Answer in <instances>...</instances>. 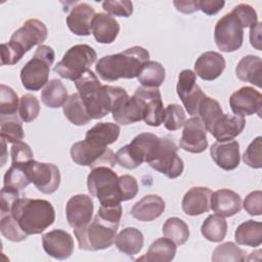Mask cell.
I'll return each mask as SVG.
<instances>
[{
	"label": "cell",
	"mask_w": 262,
	"mask_h": 262,
	"mask_svg": "<svg viewBox=\"0 0 262 262\" xmlns=\"http://www.w3.org/2000/svg\"><path fill=\"white\" fill-rule=\"evenodd\" d=\"M62 108L66 118L76 126H84L92 120L78 92L69 96Z\"/></svg>",
	"instance_id": "cell-35"
},
{
	"label": "cell",
	"mask_w": 262,
	"mask_h": 262,
	"mask_svg": "<svg viewBox=\"0 0 262 262\" xmlns=\"http://www.w3.org/2000/svg\"><path fill=\"white\" fill-rule=\"evenodd\" d=\"M261 23L258 21L250 31V42L257 50H261Z\"/></svg>",
	"instance_id": "cell-56"
},
{
	"label": "cell",
	"mask_w": 262,
	"mask_h": 262,
	"mask_svg": "<svg viewBox=\"0 0 262 262\" xmlns=\"http://www.w3.org/2000/svg\"><path fill=\"white\" fill-rule=\"evenodd\" d=\"M25 170L31 183L42 193H53L59 187L60 172L54 164L40 163L32 160L25 165Z\"/></svg>",
	"instance_id": "cell-13"
},
{
	"label": "cell",
	"mask_w": 262,
	"mask_h": 262,
	"mask_svg": "<svg viewBox=\"0 0 262 262\" xmlns=\"http://www.w3.org/2000/svg\"><path fill=\"white\" fill-rule=\"evenodd\" d=\"M17 199H19V193L17 189L9 186H3L0 193V200H1L0 212L1 213L11 212V209Z\"/></svg>",
	"instance_id": "cell-53"
},
{
	"label": "cell",
	"mask_w": 262,
	"mask_h": 262,
	"mask_svg": "<svg viewBox=\"0 0 262 262\" xmlns=\"http://www.w3.org/2000/svg\"><path fill=\"white\" fill-rule=\"evenodd\" d=\"M113 119L121 125H129L143 120L144 102L138 95L125 96L112 111Z\"/></svg>",
	"instance_id": "cell-20"
},
{
	"label": "cell",
	"mask_w": 262,
	"mask_h": 262,
	"mask_svg": "<svg viewBox=\"0 0 262 262\" xmlns=\"http://www.w3.org/2000/svg\"><path fill=\"white\" fill-rule=\"evenodd\" d=\"M134 94L142 98L144 102L143 121L146 125L159 127L163 124L164 119V104L161 97V92L158 88L138 87Z\"/></svg>",
	"instance_id": "cell-19"
},
{
	"label": "cell",
	"mask_w": 262,
	"mask_h": 262,
	"mask_svg": "<svg viewBox=\"0 0 262 262\" xmlns=\"http://www.w3.org/2000/svg\"><path fill=\"white\" fill-rule=\"evenodd\" d=\"M214 41L223 52H233L242 47L244 28L232 12L226 13L216 23Z\"/></svg>",
	"instance_id": "cell-12"
},
{
	"label": "cell",
	"mask_w": 262,
	"mask_h": 262,
	"mask_svg": "<svg viewBox=\"0 0 262 262\" xmlns=\"http://www.w3.org/2000/svg\"><path fill=\"white\" fill-rule=\"evenodd\" d=\"M198 115L204 123L207 131L211 133L214 124L223 115V111L217 100L206 95L200 103Z\"/></svg>",
	"instance_id": "cell-40"
},
{
	"label": "cell",
	"mask_w": 262,
	"mask_h": 262,
	"mask_svg": "<svg viewBox=\"0 0 262 262\" xmlns=\"http://www.w3.org/2000/svg\"><path fill=\"white\" fill-rule=\"evenodd\" d=\"M0 231L5 238L11 242L18 243L28 237V234L21 229L11 212L0 214Z\"/></svg>",
	"instance_id": "cell-41"
},
{
	"label": "cell",
	"mask_w": 262,
	"mask_h": 262,
	"mask_svg": "<svg viewBox=\"0 0 262 262\" xmlns=\"http://www.w3.org/2000/svg\"><path fill=\"white\" fill-rule=\"evenodd\" d=\"M212 190L205 186L189 188L183 195L181 208L188 216H198L210 211Z\"/></svg>",
	"instance_id": "cell-23"
},
{
	"label": "cell",
	"mask_w": 262,
	"mask_h": 262,
	"mask_svg": "<svg viewBox=\"0 0 262 262\" xmlns=\"http://www.w3.org/2000/svg\"><path fill=\"white\" fill-rule=\"evenodd\" d=\"M10 156L11 165L25 166L26 164L34 160V155L30 145L23 141H18L12 144L10 148Z\"/></svg>",
	"instance_id": "cell-48"
},
{
	"label": "cell",
	"mask_w": 262,
	"mask_h": 262,
	"mask_svg": "<svg viewBox=\"0 0 262 262\" xmlns=\"http://www.w3.org/2000/svg\"><path fill=\"white\" fill-rule=\"evenodd\" d=\"M75 86L91 119H101L112 113L117 103L128 95L122 87L102 85L90 70L75 81Z\"/></svg>",
	"instance_id": "cell-1"
},
{
	"label": "cell",
	"mask_w": 262,
	"mask_h": 262,
	"mask_svg": "<svg viewBox=\"0 0 262 262\" xmlns=\"http://www.w3.org/2000/svg\"><path fill=\"white\" fill-rule=\"evenodd\" d=\"M160 141V137L152 133L143 132L136 135L129 144L116 152L117 163L125 169H135L146 162Z\"/></svg>",
	"instance_id": "cell-9"
},
{
	"label": "cell",
	"mask_w": 262,
	"mask_h": 262,
	"mask_svg": "<svg viewBox=\"0 0 262 262\" xmlns=\"http://www.w3.org/2000/svg\"><path fill=\"white\" fill-rule=\"evenodd\" d=\"M236 77L243 82H249L259 88L262 84V60L256 55H246L235 68Z\"/></svg>",
	"instance_id": "cell-29"
},
{
	"label": "cell",
	"mask_w": 262,
	"mask_h": 262,
	"mask_svg": "<svg viewBox=\"0 0 262 262\" xmlns=\"http://www.w3.org/2000/svg\"><path fill=\"white\" fill-rule=\"evenodd\" d=\"M162 232L165 237L171 239L176 246L185 244L189 237L188 225L178 217L168 218L163 225Z\"/></svg>",
	"instance_id": "cell-38"
},
{
	"label": "cell",
	"mask_w": 262,
	"mask_h": 262,
	"mask_svg": "<svg viewBox=\"0 0 262 262\" xmlns=\"http://www.w3.org/2000/svg\"><path fill=\"white\" fill-rule=\"evenodd\" d=\"M102 8L111 15L129 17L133 12V3L128 0L123 1H104Z\"/></svg>",
	"instance_id": "cell-50"
},
{
	"label": "cell",
	"mask_w": 262,
	"mask_h": 262,
	"mask_svg": "<svg viewBox=\"0 0 262 262\" xmlns=\"http://www.w3.org/2000/svg\"><path fill=\"white\" fill-rule=\"evenodd\" d=\"M212 261L220 262V261H245L246 260V252L236 246L232 242L223 243L215 248L212 254Z\"/></svg>",
	"instance_id": "cell-42"
},
{
	"label": "cell",
	"mask_w": 262,
	"mask_h": 262,
	"mask_svg": "<svg viewBox=\"0 0 262 262\" xmlns=\"http://www.w3.org/2000/svg\"><path fill=\"white\" fill-rule=\"evenodd\" d=\"M3 183L4 186H9L17 190H21L27 187L31 181L25 170V166L11 165L4 175Z\"/></svg>",
	"instance_id": "cell-44"
},
{
	"label": "cell",
	"mask_w": 262,
	"mask_h": 262,
	"mask_svg": "<svg viewBox=\"0 0 262 262\" xmlns=\"http://www.w3.org/2000/svg\"><path fill=\"white\" fill-rule=\"evenodd\" d=\"M89 193L96 198L100 205L121 204L119 177L112 168L100 166L91 169L87 177Z\"/></svg>",
	"instance_id": "cell-8"
},
{
	"label": "cell",
	"mask_w": 262,
	"mask_h": 262,
	"mask_svg": "<svg viewBox=\"0 0 262 262\" xmlns=\"http://www.w3.org/2000/svg\"><path fill=\"white\" fill-rule=\"evenodd\" d=\"M96 51L87 44H77L72 46L63 54L60 61L54 66V72L61 78L71 81L78 80L95 62Z\"/></svg>",
	"instance_id": "cell-7"
},
{
	"label": "cell",
	"mask_w": 262,
	"mask_h": 262,
	"mask_svg": "<svg viewBox=\"0 0 262 262\" xmlns=\"http://www.w3.org/2000/svg\"><path fill=\"white\" fill-rule=\"evenodd\" d=\"M210 155L215 164L225 171L234 170L239 165V144L235 140L216 141L210 147Z\"/></svg>",
	"instance_id": "cell-21"
},
{
	"label": "cell",
	"mask_w": 262,
	"mask_h": 262,
	"mask_svg": "<svg viewBox=\"0 0 262 262\" xmlns=\"http://www.w3.org/2000/svg\"><path fill=\"white\" fill-rule=\"evenodd\" d=\"M165 77V68L158 61L148 60L142 66L137 80L142 87L158 88L163 84Z\"/></svg>",
	"instance_id": "cell-36"
},
{
	"label": "cell",
	"mask_w": 262,
	"mask_h": 262,
	"mask_svg": "<svg viewBox=\"0 0 262 262\" xmlns=\"http://www.w3.org/2000/svg\"><path fill=\"white\" fill-rule=\"evenodd\" d=\"M177 247L175 243L167 237L156 239L148 248L145 255L136 259V261L146 262H170L175 258Z\"/></svg>",
	"instance_id": "cell-30"
},
{
	"label": "cell",
	"mask_w": 262,
	"mask_h": 262,
	"mask_svg": "<svg viewBox=\"0 0 262 262\" xmlns=\"http://www.w3.org/2000/svg\"><path fill=\"white\" fill-rule=\"evenodd\" d=\"M173 4L177 11L189 14L193 13L199 10V3L195 0H188V1H173Z\"/></svg>",
	"instance_id": "cell-55"
},
{
	"label": "cell",
	"mask_w": 262,
	"mask_h": 262,
	"mask_svg": "<svg viewBox=\"0 0 262 262\" xmlns=\"http://www.w3.org/2000/svg\"><path fill=\"white\" fill-rule=\"evenodd\" d=\"M40 113V103L36 96L32 94H24L19 99L18 115L23 122L30 123L37 119Z\"/></svg>",
	"instance_id": "cell-45"
},
{
	"label": "cell",
	"mask_w": 262,
	"mask_h": 262,
	"mask_svg": "<svg viewBox=\"0 0 262 262\" xmlns=\"http://www.w3.org/2000/svg\"><path fill=\"white\" fill-rule=\"evenodd\" d=\"M176 143L168 138H160V141L146 163L156 171L170 179L179 177L184 169L182 159L177 154Z\"/></svg>",
	"instance_id": "cell-10"
},
{
	"label": "cell",
	"mask_w": 262,
	"mask_h": 262,
	"mask_svg": "<svg viewBox=\"0 0 262 262\" xmlns=\"http://www.w3.org/2000/svg\"><path fill=\"white\" fill-rule=\"evenodd\" d=\"M71 158L79 166H87L91 169L104 166L113 168L117 164L116 154L104 145H99L87 139L74 143L70 150Z\"/></svg>",
	"instance_id": "cell-11"
},
{
	"label": "cell",
	"mask_w": 262,
	"mask_h": 262,
	"mask_svg": "<svg viewBox=\"0 0 262 262\" xmlns=\"http://www.w3.org/2000/svg\"><path fill=\"white\" fill-rule=\"evenodd\" d=\"M93 210V201L88 194L79 193L73 195L66 206V216L69 225L74 229L86 226L92 220Z\"/></svg>",
	"instance_id": "cell-17"
},
{
	"label": "cell",
	"mask_w": 262,
	"mask_h": 262,
	"mask_svg": "<svg viewBox=\"0 0 262 262\" xmlns=\"http://www.w3.org/2000/svg\"><path fill=\"white\" fill-rule=\"evenodd\" d=\"M229 105L234 115L244 117L257 114L261 117L262 95L253 87L245 86L231 94Z\"/></svg>",
	"instance_id": "cell-16"
},
{
	"label": "cell",
	"mask_w": 262,
	"mask_h": 262,
	"mask_svg": "<svg viewBox=\"0 0 262 262\" xmlns=\"http://www.w3.org/2000/svg\"><path fill=\"white\" fill-rule=\"evenodd\" d=\"M120 135V127L115 123H97L90 128L85 135V139L99 145L107 146L117 141Z\"/></svg>",
	"instance_id": "cell-32"
},
{
	"label": "cell",
	"mask_w": 262,
	"mask_h": 262,
	"mask_svg": "<svg viewBox=\"0 0 262 262\" xmlns=\"http://www.w3.org/2000/svg\"><path fill=\"white\" fill-rule=\"evenodd\" d=\"M0 133L1 138L6 142L15 143L21 141L25 137L21 119H18L16 115L0 116Z\"/></svg>",
	"instance_id": "cell-39"
},
{
	"label": "cell",
	"mask_w": 262,
	"mask_h": 262,
	"mask_svg": "<svg viewBox=\"0 0 262 262\" xmlns=\"http://www.w3.org/2000/svg\"><path fill=\"white\" fill-rule=\"evenodd\" d=\"M226 66L224 57L216 51L202 53L194 62V74L202 80L213 81L224 71Z\"/></svg>",
	"instance_id": "cell-24"
},
{
	"label": "cell",
	"mask_w": 262,
	"mask_h": 262,
	"mask_svg": "<svg viewBox=\"0 0 262 262\" xmlns=\"http://www.w3.org/2000/svg\"><path fill=\"white\" fill-rule=\"evenodd\" d=\"M120 32V25L115 17L107 13L98 12L92 21V31L95 40L98 43H113Z\"/></svg>",
	"instance_id": "cell-28"
},
{
	"label": "cell",
	"mask_w": 262,
	"mask_h": 262,
	"mask_svg": "<svg viewBox=\"0 0 262 262\" xmlns=\"http://www.w3.org/2000/svg\"><path fill=\"white\" fill-rule=\"evenodd\" d=\"M185 121V113L179 104L171 103L166 106L163 124L167 130L176 131L184 125Z\"/></svg>",
	"instance_id": "cell-46"
},
{
	"label": "cell",
	"mask_w": 262,
	"mask_h": 262,
	"mask_svg": "<svg viewBox=\"0 0 262 262\" xmlns=\"http://www.w3.org/2000/svg\"><path fill=\"white\" fill-rule=\"evenodd\" d=\"M142 232L136 227H126L116 236L115 244L120 252L127 256L138 254L143 247Z\"/></svg>",
	"instance_id": "cell-31"
},
{
	"label": "cell",
	"mask_w": 262,
	"mask_h": 262,
	"mask_svg": "<svg viewBox=\"0 0 262 262\" xmlns=\"http://www.w3.org/2000/svg\"><path fill=\"white\" fill-rule=\"evenodd\" d=\"M69 98L68 90L60 80L52 79L48 81L41 92V101L50 108L63 106Z\"/></svg>",
	"instance_id": "cell-34"
},
{
	"label": "cell",
	"mask_w": 262,
	"mask_h": 262,
	"mask_svg": "<svg viewBox=\"0 0 262 262\" xmlns=\"http://www.w3.org/2000/svg\"><path fill=\"white\" fill-rule=\"evenodd\" d=\"M164 211V200L158 194H147L132 207L131 215L141 222H149L159 218Z\"/></svg>",
	"instance_id": "cell-27"
},
{
	"label": "cell",
	"mask_w": 262,
	"mask_h": 262,
	"mask_svg": "<svg viewBox=\"0 0 262 262\" xmlns=\"http://www.w3.org/2000/svg\"><path fill=\"white\" fill-rule=\"evenodd\" d=\"M11 214L28 235L42 233L55 220L53 206L41 199H17Z\"/></svg>",
	"instance_id": "cell-4"
},
{
	"label": "cell",
	"mask_w": 262,
	"mask_h": 262,
	"mask_svg": "<svg viewBox=\"0 0 262 262\" xmlns=\"http://www.w3.org/2000/svg\"><path fill=\"white\" fill-rule=\"evenodd\" d=\"M119 188L122 202L132 200L138 192L137 180L131 175H122L119 177Z\"/></svg>",
	"instance_id": "cell-51"
},
{
	"label": "cell",
	"mask_w": 262,
	"mask_h": 262,
	"mask_svg": "<svg viewBox=\"0 0 262 262\" xmlns=\"http://www.w3.org/2000/svg\"><path fill=\"white\" fill-rule=\"evenodd\" d=\"M199 9L207 15H214L218 13L225 5V1L218 0H199Z\"/></svg>",
	"instance_id": "cell-54"
},
{
	"label": "cell",
	"mask_w": 262,
	"mask_h": 262,
	"mask_svg": "<svg viewBox=\"0 0 262 262\" xmlns=\"http://www.w3.org/2000/svg\"><path fill=\"white\" fill-rule=\"evenodd\" d=\"M242 199L238 193L227 188H221L211 195L210 207L222 217H231L242 210Z\"/></svg>",
	"instance_id": "cell-25"
},
{
	"label": "cell",
	"mask_w": 262,
	"mask_h": 262,
	"mask_svg": "<svg viewBox=\"0 0 262 262\" xmlns=\"http://www.w3.org/2000/svg\"><path fill=\"white\" fill-rule=\"evenodd\" d=\"M54 50L48 45H40L33 58L20 70L23 86L30 91H39L48 83L50 66L54 61Z\"/></svg>",
	"instance_id": "cell-6"
},
{
	"label": "cell",
	"mask_w": 262,
	"mask_h": 262,
	"mask_svg": "<svg viewBox=\"0 0 262 262\" xmlns=\"http://www.w3.org/2000/svg\"><path fill=\"white\" fill-rule=\"evenodd\" d=\"M45 253L57 260H66L74 252V238L66 230L53 229L42 235Z\"/></svg>",
	"instance_id": "cell-18"
},
{
	"label": "cell",
	"mask_w": 262,
	"mask_h": 262,
	"mask_svg": "<svg viewBox=\"0 0 262 262\" xmlns=\"http://www.w3.org/2000/svg\"><path fill=\"white\" fill-rule=\"evenodd\" d=\"M176 91L186 112L191 116H196L200 103L206 94L196 84V75L193 71L183 70L180 72Z\"/></svg>",
	"instance_id": "cell-14"
},
{
	"label": "cell",
	"mask_w": 262,
	"mask_h": 262,
	"mask_svg": "<svg viewBox=\"0 0 262 262\" xmlns=\"http://www.w3.org/2000/svg\"><path fill=\"white\" fill-rule=\"evenodd\" d=\"M179 146L185 151L192 154H201L208 147L207 129L202 120L191 117L184 123Z\"/></svg>",
	"instance_id": "cell-15"
},
{
	"label": "cell",
	"mask_w": 262,
	"mask_h": 262,
	"mask_svg": "<svg viewBox=\"0 0 262 262\" xmlns=\"http://www.w3.org/2000/svg\"><path fill=\"white\" fill-rule=\"evenodd\" d=\"M246 212L252 216H259L262 213V191L255 190L250 192L242 204Z\"/></svg>",
	"instance_id": "cell-52"
},
{
	"label": "cell",
	"mask_w": 262,
	"mask_h": 262,
	"mask_svg": "<svg viewBox=\"0 0 262 262\" xmlns=\"http://www.w3.org/2000/svg\"><path fill=\"white\" fill-rule=\"evenodd\" d=\"M19 107L18 96L14 90L4 84L0 85V116L16 115Z\"/></svg>",
	"instance_id": "cell-43"
},
{
	"label": "cell",
	"mask_w": 262,
	"mask_h": 262,
	"mask_svg": "<svg viewBox=\"0 0 262 262\" xmlns=\"http://www.w3.org/2000/svg\"><path fill=\"white\" fill-rule=\"evenodd\" d=\"M238 245L256 248L262 243V224L259 221L248 220L237 226L234 232Z\"/></svg>",
	"instance_id": "cell-33"
},
{
	"label": "cell",
	"mask_w": 262,
	"mask_h": 262,
	"mask_svg": "<svg viewBox=\"0 0 262 262\" xmlns=\"http://www.w3.org/2000/svg\"><path fill=\"white\" fill-rule=\"evenodd\" d=\"M47 35L48 31L44 23L36 18L26 20L23 27L11 35L8 42L1 44V64L17 63L32 47L42 45Z\"/></svg>",
	"instance_id": "cell-3"
},
{
	"label": "cell",
	"mask_w": 262,
	"mask_h": 262,
	"mask_svg": "<svg viewBox=\"0 0 262 262\" xmlns=\"http://www.w3.org/2000/svg\"><path fill=\"white\" fill-rule=\"evenodd\" d=\"M94 8L88 3H77L67 16L70 31L77 36H88L92 31V21L95 16Z\"/></svg>",
	"instance_id": "cell-22"
},
{
	"label": "cell",
	"mask_w": 262,
	"mask_h": 262,
	"mask_svg": "<svg viewBox=\"0 0 262 262\" xmlns=\"http://www.w3.org/2000/svg\"><path fill=\"white\" fill-rule=\"evenodd\" d=\"M149 60L148 51L141 46H133L126 50L102 56L95 66V72L106 82L119 79L137 78L142 66Z\"/></svg>",
	"instance_id": "cell-2"
},
{
	"label": "cell",
	"mask_w": 262,
	"mask_h": 262,
	"mask_svg": "<svg viewBox=\"0 0 262 262\" xmlns=\"http://www.w3.org/2000/svg\"><path fill=\"white\" fill-rule=\"evenodd\" d=\"M201 232L206 239L219 243L223 241L226 235L227 222L224 217L220 215H209L201 226Z\"/></svg>",
	"instance_id": "cell-37"
},
{
	"label": "cell",
	"mask_w": 262,
	"mask_h": 262,
	"mask_svg": "<svg viewBox=\"0 0 262 262\" xmlns=\"http://www.w3.org/2000/svg\"><path fill=\"white\" fill-rule=\"evenodd\" d=\"M246 125V120L242 116L223 114L214 124L211 134L217 141L233 140L242 133Z\"/></svg>",
	"instance_id": "cell-26"
},
{
	"label": "cell",
	"mask_w": 262,
	"mask_h": 262,
	"mask_svg": "<svg viewBox=\"0 0 262 262\" xmlns=\"http://www.w3.org/2000/svg\"><path fill=\"white\" fill-rule=\"evenodd\" d=\"M238 19L243 28H252L258 23V16L256 10L249 4L241 3L233 7L231 11Z\"/></svg>",
	"instance_id": "cell-49"
},
{
	"label": "cell",
	"mask_w": 262,
	"mask_h": 262,
	"mask_svg": "<svg viewBox=\"0 0 262 262\" xmlns=\"http://www.w3.org/2000/svg\"><path fill=\"white\" fill-rule=\"evenodd\" d=\"M262 138L256 137L247 147L243 155V161L246 165L254 169H260L262 167Z\"/></svg>",
	"instance_id": "cell-47"
},
{
	"label": "cell",
	"mask_w": 262,
	"mask_h": 262,
	"mask_svg": "<svg viewBox=\"0 0 262 262\" xmlns=\"http://www.w3.org/2000/svg\"><path fill=\"white\" fill-rule=\"evenodd\" d=\"M119 224L94 216L86 226L74 229L79 248L84 251H99L110 248L116 239Z\"/></svg>",
	"instance_id": "cell-5"
}]
</instances>
